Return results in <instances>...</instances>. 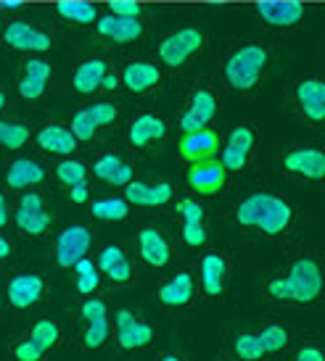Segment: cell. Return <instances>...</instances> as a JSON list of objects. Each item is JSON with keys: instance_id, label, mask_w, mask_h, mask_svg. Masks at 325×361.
<instances>
[{"instance_id": "cell-23", "label": "cell", "mask_w": 325, "mask_h": 361, "mask_svg": "<svg viewBox=\"0 0 325 361\" xmlns=\"http://www.w3.org/2000/svg\"><path fill=\"white\" fill-rule=\"evenodd\" d=\"M103 77H106V61L101 59H90L82 61L77 71H74V80H71V87L80 92V95H90L101 87Z\"/></svg>"}, {"instance_id": "cell-6", "label": "cell", "mask_w": 325, "mask_h": 361, "mask_svg": "<svg viewBox=\"0 0 325 361\" xmlns=\"http://www.w3.org/2000/svg\"><path fill=\"white\" fill-rule=\"evenodd\" d=\"M90 248V232L85 230L82 224H74V227H66V230L59 235V243H56V259L61 267H74L80 259H85V253Z\"/></svg>"}, {"instance_id": "cell-44", "label": "cell", "mask_w": 325, "mask_h": 361, "mask_svg": "<svg viewBox=\"0 0 325 361\" xmlns=\"http://www.w3.org/2000/svg\"><path fill=\"white\" fill-rule=\"evenodd\" d=\"M13 353H16V359H19V361H40V356H42V351L32 341L19 343Z\"/></svg>"}, {"instance_id": "cell-31", "label": "cell", "mask_w": 325, "mask_h": 361, "mask_svg": "<svg viewBox=\"0 0 325 361\" xmlns=\"http://www.w3.org/2000/svg\"><path fill=\"white\" fill-rule=\"evenodd\" d=\"M93 214L103 221H122L127 219L130 209H127V201H122V198H101V201L93 203Z\"/></svg>"}, {"instance_id": "cell-41", "label": "cell", "mask_w": 325, "mask_h": 361, "mask_svg": "<svg viewBox=\"0 0 325 361\" xmlns=\"http://www.w3.org/2000/svg\"><path fill=\"white\" fill-rule=\"evenodd\" d=\"M112 13L114 16H124V19H138L141 16V6L132 0H112Z\"/></svg>"}, {"instance_id": "cell-40", "label": "cell", "mask_w": 325, "mask_h": 361, "mask_svg": "<svg viewBox=\"0 0 325 361\" xmlns=\"http://www.w3.org/2000/svg\"><path fill=\"white\" fill-rule=\"evenodd\" d=\"M177 211L183 214L185 224H203V209L196 201H188V198H183V201L177 203Z\"/></svg>"}, {"instance_id": "cell-27", "label": "cell", "mask_w": 325, "mask_h": 361, "mask_svg": "<svg viewBox=\"0 0 325 361\" xmlns=\"http://www.w3.org/2000/svg\"><path fill=\"white\" fill-rule=\"evenodd\" d=\"M98 269L114 282H127L132 274V267L127 256H124L117 245H109V248H103L101 256H98Z\"/></svg>"}, {"instance_id": "cell-37", "label": "cell", "mask_w": 325, "mask_h": 361, "mask_svg": "<svg viewBox=\"0 0 325 361\" xmlns=\"http://www.w3.org/2000/svg\"><path fill=\"white\" fill-rule=\"evenodd\" d=\"M235 353L241 356V359H249L254 361L262 356V343H259V335L256 332H246V335H238L235 338Z\"/></svg>"}, {"instance_id": "cell-20", "label": "cell", "mask_w": 325, "mask_h": 361, "mask_svg": "<svg viewBox=\"0 0 325 361\" xmlns=\"http://www.w3.org/2000/svg\"><path fill=\"white\" fill-rule=\"evenodd\" d=\"M37 145L48 153H59V156H69L77 148V137L71 135L61 124H45L37 132Z\"/></svg>"}, {"instance_id": "cell-16", "label": "cell", "mask_w": 325, "mask_h": 361, "mask_svg": "<svg viewBox=\"0 0 325 361\" xmlns=\"http://www.w3.org/2000/svg\"><path fill=\"white\" fill-rule=\"evenodd\" d=\"M296 98L305 109L307 119H325V82L323 80H302L296 87Z\"/></svg>"}, {"instance_id": "cell-33", "label": "cell", "mask_w": 325, "mask_h": 361, "mask_svg": "<svg viewBox=\"0 0 325 361\" xmlns=\"http://www.w3.org/2000/svg\"><path fill=\"white\" fill-rule=\"evenodd\" d=\"M74 269H77V290H80L82 295H90V293L98 290L101 277H98V269L93 267V261L80 259L74 264Z\"/></svg>"}, {"instance_id": "cell-30", "label": "cell", "mask_w": 325, "mask_h": 361, "mask_svg": "<svg viewBox=\"0 0 325 361\" xmlns=\"http://www.w3.org/2000/svg\"><path fill=\"white\" fill-rule=\"evenodd\" d=\"M56 11L66 21H74V24H93V21L98 19V11L88 0H61L56 6Z\"/></svg>"}, {"instance_id": "cell-28", "label": "cell", "mask_w": 325, "mask_h": 361, "mask_svg": "<svg viewBox=\"0 0 325 361\" xmlns=\"http://www.w3.org/2000/svg\"><path fill=\"white\" fill-rule=\"evenodd\" d=\"M93 171H95V177H101L103 182L117 185V188H119V185H127V182L132 180V169L119 159V156H114V153L101 156V159L95 161Z\"/></svg>"}, {"instance_id": "cell-42", "label": "cell", "mask_w": 325, "mask_h": 361, "mask_svg": "<svg viewBox=\"0 0 325 361\" xmlns=\"http://www.w3.org/2000/svg\"><path fill=\"white\" fill-rule=\"evenodd\" d=\"M90 114H93V119H95L98 127L112 124V121L117 119V109H114L112 103H95V106H90Z\"/></svg>"}, {"instance_id": "cell-39", "label": "cell", "mask_w": 325, "mask_h": 361, "mask_svg": "<svg viewBox=\"0 0 325 361\" xmlns=\"http://www.w3.org/2000/svg\"><path fill=\"white\" fill-rule=\"evenodd\" d=\"M109 338V319L88 322V332H85V345L88 348H98Z\"/></svg>"}, {"instance_id": "cell-43", "label": "cell", "mask_w": 325, "mask_h": 361, "mask_svg": "<svg viewBox=\"0 0 325 361\" xmlns=\"http://www.w3.org/2000/svg\"><path fill=\"white\" fill-rule=\"evenodd\" d=\"M82 317H85V322L106 319V303L98 301V298H90V301H85V303H82Z\"/></svg>"}, {"instance_id": "cell-34", "label": "cell", "mask_w": 325, "mask_h": 361, "mask_svg": "<svg viewBox=\"0 0 325 361\" xmlns=\"http://www.w3.org/2000/svg\"><path fill=\"white\" fill-rule=\"evenodd\" d=\"M30 140V130L13 124V121H0V145H6L8 151H16Z\"/></svg>"}, {"instance_id": "cell-5", "label": "cell", "mask_w": 325, "mask_h": 361, "mask_svg": "<svg viewBox=\"0 0 325 361\" xmlns=\"http://www.w3.org/2000/svg\"><path fill=\"white\" fill-rule=\"evenodd\" d=\"M225 177H228V169L223 166V161L214 159V156L212 159L194 161V166L188 169V185L196 192H201V195L220 192V188L225 185Z\"/></svg>"}, {"instance_id": "cell-12", "label": "cell", "mask_w": 325, "mask_h": 361, "mask_svg": "<svg viewBox=\"0 0 325 361\" xmlns=\"http://www.w3.org/2000/svg\"><path fill=\"white\" fill-rule=\"evenodd\" d=\"M256 13L273 27H294L305 16V6L296 0H264L256 6Z\"/></svg>"}, {"instance_id": "cell-35", "label": "cell", "mask_w": 325, "mask_h": 361, "mask_svg": "<svg viewBox=\"0 0 325 361\" xmlns=\"http://www.w3.org/2000/svg\"><path fill=\"white\" fill-rule=\"evenodd\" d=\"M95 132H98V124H95V119H93L90 109L77 111L74 119H71V135H74L77 140H90Z\"/></svg>"}, {"instance_id": "cell-18", "label": "cell", "mask_w": 325, "mask_h": 361, "mask_svg": "<svg viewBox=\"0 0 325 361\" xmlns=\"http://www.w3.org/2000/svg\"><path fill=\"white\" fill-rule=\"evenodd\" d=\"M124 198L135 206H162L172 198V188L167 182H159V185H146V182H127L124 185Z\"/></svg>"}, {"instance_id": "cell-22", "label": "cell", "mask_w": 325, "mask_h": 361, "mask_svg": "<svg viewBox=\"0 0 325 361\" xmlns=\"http://www.w3.org/2000/svg\"><path fill=\"white\" fill-rule=\"evenodd\" d=\"M6 180H8V188L24 190V188H32V185H40V182L45 180V169L32 159H16L8 166Z\"/></svg>"}, {"instance_id": "cell-25", "label": "cell", "mask_w": 325, "mask_h": 361, "mask_svg": "<svg viewBox=\"0 0 325 361\" xmlns=\"http://www.w3.org/2000/svg\"><path fill=\"white\" fill-rule=\"evenodd\" d=\"M164 121L159 116H153V114H141V116H135L130 124V142L135 148H143V145H148L151 140H159L164 137Z\"/></svg>"}, {"instance_id": "cell-53", "label": "cell", "mask_w": 325, "mask_h": 361, "mask_svg": "<svg viewBox=\"0 0 325 361\" xmlns=\"http://www.w3.org/2000/svg\"><path fill=\"white\" fill-rule=\"evenodd\" d=\"M162 361H180V359H177V356H164Z\"/></svg>"}, {"instance_id": "cell-26", "label": "cell", "mask_w": 325, "mask_h": 361, "mask_svg": "<svg viewBox=\"0 0 325 361\" xmlns=\"http://www.w3.org/2000/svg\"><path fill=\"white\" fill-rule=\"evenodd\" d=\"M138 243H141V256L146 264H151V267H164V264L170 261V245H167L162 232L141 230Z\"/></svg>"}, {"instance_id": "cell-3", "label": "cell", "mask_w": 325, "mask_h": 361, "mask_svg": "<svg viewBox=\"0 0 325 361\" xmlns=\"http://www.w3.org/2000/svg\"><path fill=\"white\" fill-rule=\"evenodd\" d=\"M264 63H267V51H264L262 45H256V42L244 45V48H238L228 59V63H225V80L238 92L252 90L256 82H259Z\"/></svg>"}, {"instance_id": "cell-49", "label": "cell", "mask_w": 325, "mask_h": 361, "mask_svg": "<svg viewBox=\"0 0 325 361\" xmlns=\"http://www.w3.org/2000/svg\"><path fill=\"white\" fill-rule=\"evenodd\" d=\"M6 221H8V203H6L3 192H0V227H6Z\"/></svg>"}, {"instance_id": "cell-7", "label": "cell", "mask_w": 325, "mask_h": 361, "mask_svg": "<svg viewBox=\"0 0 325 361\" xmlns=\"http://www.w3.org/2000/svg\"><path fill=\"white\" fill-rule=\"evenodd\" d=\"M16 224L27 235H42L51 227V216H48V211L42 209V198L37 192H27L21 198L19 211H16Z\"/></svg>"}, {"instance_id": "cell-1", "label": "cell", "mask_w": 325, "mask_h": 361, "mask_svg": "<svg viewBox=\"0 0 325 361\" xmlns=\"http://www.w3.org/2000/svg\"><path fill=\"white\" fill-rule=\"evenodd\" d=\"M235 219L244 227H256L267 235H278L291 221V206L270 195V192H256V195H249L246 201L238 203Z\"/></svg>"}, {"instance_id": "cell-14", "label": "cell", "mask_w": 325, "mask_h": 361, "mask_svg": "<svg viewBox=\"0 0 325 361\" xmlns=\"http://www.w3.org/2000/svg\"><path fill=\"white\" fill-rule=\"evenodd\" d=\"M220 148V140L212 130H196V132H185L183 140H180V156L185 161H201V159H212Z\"/></svg>"}, {"instance_id": "cell-2", "label": "cell", "mask_w": 325, "mask_h": 361, "mask_svg": "<svg viewBox=\"0 0 325 361\" xmlns=\"http://www.w3.org/2000/svg\"><path fill=\"white\" fill-rule=\"evenodd\" d=\"M320 288H323L320 267L312 259H299L294 261V267L288 269L285 277L270 282V295L278 301L309 303L320 295Z\"/></svg>"}, {"instance_id": "cell-45", "label": "cell", "mask_w": 325, "mask_h": 361, "mask_svg": "<svg viewBox=\"0 0 325 361\" xmlns=\"http://www.w3.org/2000/svg\"><path fill=\"white\" fill-rule=\"evenodd\" d=\"M183 238L188 245H203V240H206V230H203V224H185Z\"/></svg>"}, {"instance_id": "cell-48", "label": "cell", "mask_w": 325, "mask_h": 361, "mask_svg": "<svg viewBox=\"0 0 325 361\" xmlns=\"http://www.w3.org/2000/svg\"><path fill=\"white\" fill-rule=\"evenodd\" d=\"M101 87H106V90H117L119 87V80H117V74H106L101 82Z\"/></svg>"}, {"instance_id": "cell-9", "label": "cell", "mask_w": 325, "mask_h": 361, "mask_svg": "<svg viewBox=\"0 0 325 361\" xmlns=\"http://www.w3.org/2000/svg\"><path fill=\"white\" fill-rule=\"evenodd\" d=\"M252 145H254V132L249 130V127H235L230 132V137H228V145H225L223 151V166L228 171H241L246 166V161H249V153H252Z\"/></svg>"}, {"instance_id": "cell-29", "label": "cell", "mask_w": 325, "mask_h": 361, "mask_svg": "<svg viewBox=\"0 0 325 361\" xmlns=\"http://www.w3.org/2000/svg\"><path fill=\"white\" fill-rule=\"evenodd\" d=\"M159 298L167 306H185L194 298V277L191 274H177L170 282H164L162 290H159Z\"/></svg>"}, {"instance_id": "cell-8", "label": "cell", "mask_w": 325, "mask_h": 361, "mask_svg": "<svg viewBox=\"0 0 325 361\" xmlns=\"http://www.w3.org/2000/svg\"><path fill=\"white\" fill-rule=\"evenodd\" d=\"M151 338H153V330L146 322L135 319L127 309L117 311V341H119L122 348H127V351L143 348V345L151 343Z\"/></svg>"}, {"instance_id": "cell-13", "label": "cell", "mask_w": 325, "mask_h": 361, "mask_svg": "<svg viewBox=\"0 0 325 361\" xmlns=\"http://www.w3.org/2000/svg\"><path fill=\"white\" fill-rule=\"evenodd\" d=\"M214 111H217V103H214V95L209 90H199L191 98V106L183 114L180 119V127L183 132H196V130H206V124L214 119Z\"/></svg>"}, {"instance_id": "cell-15", "label": "cell", "mask_w": 325, "mask_h": 361, "mask_svg": "<svg viewBox=\"0 0 325 361\" xmlns=\"http://www.w3.org/2000/svg\"><path fill=\"white\" fill-rule=\"evenodd\" d=\"M51 77V63L40 59H32L24 63V77L19 80V95L27 101H37L45 92V82Z\"/></svg>"}, {"instance_id": "cell-4", "label": "cell", "mask_w": 325, "mask_h": 361, "mask_svg": "<svg viewBox=\"0 0 325 361\" xmlns=\"http://www.w3.org/2000/svg\"><path fill=\"white\" fill-rule=\"evenodd\" d=\"M201 45H203L201 32L185 27V30H177L170 37H164L162 45H159V56H162V61L167 66L175 69V66H183L185 61L191 59Z\"/></svg>"}, {"instance_id": "cell-51", "label": "cell", "mask_w": 325, "mask_h": 361, "mask_svg": "<svg viewBox=\"0 0 325 361\" xmlns=\"http://www.w3.org/2000/svg\"><path fill=\"white\" fill-rule=\"evenodd\" d=\"M3 8H6V11H16V8H19V3H16V0H6V3H3Z\"/></svg>"}, {"instance_id": "cell-50", "label": "cell", "mask_w": 325, "mask_h": 361, "mask_svg": "<svg viewBox=\"0 0 325 361\" xmlns=\"http://www.w3.org/2000/svg\"><path fill=\"white\" fill-rule=\"evenodd\" d=\"M8 253H11V245L6 240H3V238H0V259H6Z\"/></svg>"}, {"instance_id": "cell-21", "label": "cell", "mask_w": 325, "mask_h": 361, "mask_svg": "<svg viewBox=\"0 0 325 361\" xmlns=\"http://www.w3.org/2000/svg\"><path fill=\"white\" fill-rule=\"evenodd\" d=\"M228 282V261L220 253H209L201 261V285L206 295H220Z\"/></svg>"}, {"instance_id": "cell-10", "label": "cell", "mask_w": 325, "mask_h": 361, "mask_svg": "<svg viewBox=\"0 0 325 361\" xmlns=\"http://www.w3.org/2000/svg\"><path fill=\"white\" fill-rule=\"evenodd\" d=\"M283 166L305 180H323L325 177V153L317 148H296L283 159Z\"/></svg>"}, {"instance_id": "cell-19", "label": "cell", "mask_w": 325, "mask_h": 361, "mask_svg": "<svg viewBox=\"0 0 325 361\" xmlns=\"http://www.w3.org/2000/svg\"><path fill=\"white\" fill-rule=\"evenodd\" d=\"M42 295V280L37 274H19L8 285V301L13 309H27Z\"/></svg>"}, {"instance_id": "cell-47", "label": "cell", "mask_w": 325, "mask_h": 361, "mask_svg": "<svg viewBox=\"0 0 325 361\" xmlns=\"http://www.w3.org/2000/svg\"><path fill=\"white\" fill-rule=\"evenodd\" d=\"M71 201L74 203H82V201H88V185L85 182H80V185H71Z\"/></svg>"}, {"instance_id": "cell-52", "label": "cell", "mask_w": 325, "mask_h": 361, "mask_svg": "<svg viewBox=\"0 0 325 361\" xmlns=\"http://www.w3.org/2000/svg\"><path fill=\"white\" fill-rule=\"evenodd\" d=\"M6 106V95H3V90H0V109Z\"/></svg>"}, {"instance_id": "cell-46", "label": "cell", "mask_w": 325, "mask_h": 361, "mask_svg": "<svg viewBox=\"0 0 325 361\" xmlns=\"http://www.w3.org/2000/svg\"><path fill=\"white\" fill-rule=\"evenodd\" d=\"M296 361H323V353H320L317 345H305L296 356Z\"/></svg>"}, {"instance_id": "cell-32", "label": "cell", "mask_w": 325, "mask_h": 361, "mask_svg": "<svg viewBox=\"0 0 325 361\" xmlns=\"http://www.w3.org/2000/svg\"><path fill=\"white\" fill-rule=\"evenodd\" d=\"M30 341L40 348V351H48V348H53L56 343H59V324L51 319H42L37 322L35 327H32V335Z\"/></svg>"}, {"instance_id": "cell-17", "label": "cell", "mask_w": 325, "mask_h": 361, "mask_svg": "<svg viewBox=\"0 0 325 361\" xmlns=\"http://www.w3.org/2000/svg\"><path fill=\"white\" fill-rule=\"evenodd\" d=\"M95 24L103 37L114 42H132L143 35V24L138 19H124V16H114V13L95 19Z\"/></svg>"}, {"instance_id": "cell-24", "label": "cell", "mask_w": 325, "mask_h": 361, "mask_svg": "<svg viewBox=\"0 0 325 361\" xmlns=\"http://www.w3.org/2000/svg\"><path fill=\"white\" fill-rule=\"evenodd\" d=\"M162 80L159 69L153 63H146V61H135V63H127L122 71V82L130 87L132 92H146L151 90L156 82Z\"/></svg>"}, {"instance_id": "cell-36", "label": "cell", "mask_w": 325, "mask_h": 361, "mask_svg": "<svg viewBox=\"0 0 325 361\" xmlns=\"http://www.w3.org/2000/svg\"><path fill=\"white\" fill-rule=\"evenodd\" d=\"M256 335H259V343H262L264 353L280 351V348H285V345H288V332H285L283 327H278V324H273V327H264V330L256 332Z\"/></svg>"}, {"instance_id": "cell-38", "label": "cell", "mask_w": 325, "mask_h": 361, "mask_svg": "<svg viewBox=\"0 0 325 361\" xmlns=\"http://www.w3.org/2000/svg\"><path fill=\"white\" fill-rule=\"evenodd\" d=\"M56 174H59V180L64 182V185H80V182H85V174H88V169H85V164H80V161H61L59 166H56Z\"/></svg>"}, {"instance_id": "cell-11", "label": "cell", "mask_w": 325, "mask_h": 361, "mask_svg": "<svg viewBox=\"0 0 325 361\" xmlns=\"http://www.w3.org/2000/svg\"><path fill=\"white\" fill-rule=\"evenodd\" d=\"M6 42H8L11 48H16V51H51V37L45 32L24 24V21H11L8 30H6Z\"/></svg>"}]
</instances>
